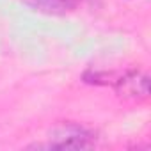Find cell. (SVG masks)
<instances>
[{
    "instance_id": "7a4b0ae2",
    "label": "cell",
    "mask_w": 151,
    "mask_h": 151,
    "mask_svg": "<svg viewBox=\"0 0 151 151\" xmlns=\"http://www.w3.org/2000/svg\"><path fill=\"white\" fill-rule=\"evenodd\" d=\"M119 98L132 101H144L149 98V78L144 71L128 69L109 82Z\"/></svg>"
},
{
    "instance_id": "6da1fadb",
    "label": "cell",
    "mask_w": 151,
    "mask_h": 151,
    "mask_svg": "<svg viewBox=\"0 0 151 151\" xmlns=\"http://www.w3.org/2000/svg\"><path fill=\"white\" fill-rule=\"evenodd\" d=\"M96 142V133L78 123H62L50 132V140L45 146L50 149H87Z\"/></svg>"
},
{
    "instance_id": "3957f363",
    "label": "cell",
    "mask_w": 151,
    "mask_h": 151,
    "mask_svg": "<svg viewBox=\"0 0 151 151\" xmlns=\"http://www.w3.org/2000/svg\"><path fill=\"white\" fill-rule=\"evenodd\" d=\"M22 2L45 14H66L78 7L80 0H22Z\"/></svg>"
}]
</instances>
